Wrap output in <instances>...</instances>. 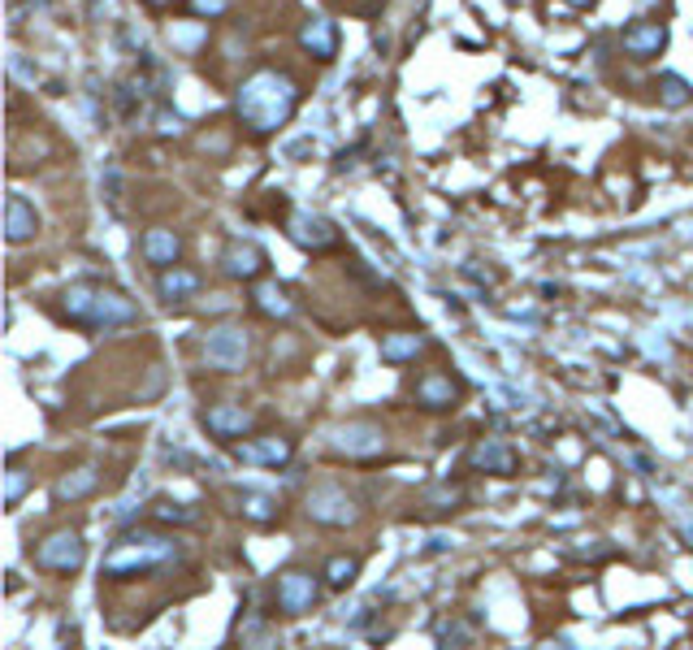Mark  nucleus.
Segmentation results:
<instances>
[{
    "label": "nucleus",
    "instance_id": "f257e3e1",
    "mask_svg": "<svg viewBox=\"0 0 693 650\" xmlns=\"http://www.w3.org/2000/svg\"><path fill=\"white\" fill-rule=\"evenodd\" d=\"M234 109H239V122L252 135H273V130H282L295 117L299 87L282 70H256L252 78H243L239 96H234Z\"/></svg>",
    "mask_w": 693,
    "mask_h": 650
},
{
    "label": "nucleus",
    "instance_id": "f03ea898",
    "mask_svg": "<svg viewBox=\"0 0 693 650\" xmlns=\"http://www.w3.org/2000/svg\"><path fill=\"white\" fill-rule=\"evenodd\" d=\"M61 312L83 330H113V325L135 321V299L104 282H74L61 291Z\"/></svg>",
    "mask_w": 693,
    "mask_h": 650
},
{
    "label": "nucleus",
    "instance_id": "7ed1b4c3",
    "mask_svg": "<svg viewBox=\"0 0 693 650\" xmlns=\"http://www.w3.org/2000/svg\"><path fill=\"white\" fill-rule=\"evenodd\" d=\"M169 559H178V538H169V533H126L104 555V577H113V581L148 577V572L165 568Z\"/></svg>",
    "mask_w": 693,
    "mask_h": 650
},
{
    "label": "nucleus",
    "instance_id": "20e7f679",
    "mask_svg": "<svg viewBox=\"0 0 693 650\" xmlns=\"http://www.w3.org/2000/svg\"><path fill=\"white\" fill-rule=\"evenodd\" d=\"M35 564L44 568V572H78L87 564V542H83V533L78 529H57V533H48L44 542L35 546Z\"/></svg>",
    "mask_w": 693,
    "mask_h": 650
},
{
    "label": "nucleus",
    "instance_id": "39448f33",
    "mask_svg": "<svg viewBox=\"0 0 693 650\" xmlns=\"http://www.w3.org/2000/svg\"><path fill=\"white\" fill-rule=\"evenodd\" d=\"M308 516L317 520V525H325V529H347V525H356V520H360V507H356V499H351L347 490L317 486L308 494Z\"/></svg>",
    "mask_w": 693,
    "mask_h": 650
},
{
    "label": "nucleus",
    "instance_id": "423d86ee",
    "mask_svg": "<svg viewBox=\"0 0 693 650\" xmlns=\"http://www.w3.org/2000/svg\"><path fill=\"white\" fill-rule=\"evenodd\" d=\"M204 360L221 373H239L247 360V334L239 325H217V330L204 334Z\"/></svg>",
    "mask_w": 693,
    "mask_h": 650
},
{
    "label": "nucleus",
    "instance_id": "0eeeda50",
    "mask_svg": "<svg viewBox=\"0 0 693 650\" xmlns=\"http://www.w3.org/2000/svg\"><path fill=\"white\" fill-rule=\"evenodd\" d=\"M334 451H343L347 460H377L386 451V429L377 421H347L334 434Z\"/></svg>",
    "mask_w": 693,
    "mask_h": 650
},
{
    "label": "nucleus",
    "instance_id": "6e6552de",
    "mask_svg": "<svg viewBox=\"0 0 693 650\" xmlns=\"http://www.w3.org/2000/svg\"><path fill=\"white\" fill-rule=\"evenodd\" d=\"M273 594H278V611H286V616H304V611H312V603L321 598V581L304 568H286Z\"/></svg>",
    "mask_w": 693,
    "mask_h": 650
},
{
    "label": "nucleus",
    "instance_id": "1a4fd4ad",
    "mask_svg": "<svg viewBox=\"0 0 693 650\" xmlns=\"http://www.w3.org/2000/svg\"><path fill=\"white\" fill-rule=\"evenodd\" d=\"M200 425L221 442H243L252 434V412L243 403H213V408L200 412Z\"/></svg>",
    "mask_w": 693,
    "mask_h": 650
},
{
    "label": "nucleus",
    "instance_id": "9d476101",
    "mask_svg": "<svg viewBox=\"0 0 693 650\" xmlns=\"http://www.w3.org/2000/svg\"><path fill=\"white\" fill-rule=\"evenodd\" d=\"M234 451H239L243 464H260V468H282L295 455L291 438H278V434H260V438L247 434L243 442H234Z\"/></svg>",
    "mask_w": 693,
    "mask_h": 650
},
{
    "label": "nucleus",
    "instance_id": "9b49d317",
    "mask_svg": "<svg viewBox=\"0 0 693 650\" xmlns=\"http://www.w3.org/2000/svg\"><path fill=\"white\" fill-rule=\"evenodd\" d=\"M468 464L477 468V473H490V477H512L520 468V455L512 451V442L503 438H481L473 451H468Z\"/></svg>",
    "mask_w": 693,
    "mask_h": 650
},
{
    "label": "nucleus",
    "instance_id": "f8f14e48",
    "mask_svg": "<svg viewBox=\"0 0 693 650\" xmlns=\"http://www.w3.org/2000/svg\"><path fill=\"white\" fill-rule=\"evenodd\" d=\"M221 273L234 278V282H256L260 273H265V252H260L256 243L234 239L226 252H221Z\"/></svg>",
    "mask_w": 693,
    "mask_h": 650
},
{
    "label": "nucleus",
    "instance_id": "ddd939ff",
    "mask_svg": "<svg viewBox=\"0 0 693 650\" xmlns=\"http://www.w3.org/2000/svg\"><path fill=\"white\" fill-rule=\"evenodd\" d=\"M286 230H291V239L304 247V252H325V247L338 243V230L317 213H295L291 221H286Z\"/></svg>",
    "mask_w": 693,
    "mask_h": 650
},
{
    "label": "nucleus",
    "instance_id": "4468645a",
    "mask_svg": "<svg viewBox=\"0 0 693 650\" xmlns=\"http://www.w3.org/2000/svg\"><path fill=\"white\" fill-rule=\"evenodd\" d=\"M39 234V213L26 195H9L5 200V239L18 247V243H31Z\"/></svg>",
    "mask_w": 693,
    "mask_h": 650
},
{
    "label": "nucleus",
    "instance_id": "2eb2a0df",
    "mask_svg": "<svg viewBox=\"0 0 693 650\" xmlns=\"http://www.w3.org/2000/svg\"><path fill=\"white\" fill-rule=\"evenodd\" d=\"M299 48L312 52L317 61H334L338 57V26L330 18H308L299 26Z\"/></svg>",
    "mask_w": 693,
    "mask_h": 650
},
{
    "label": "nucleus",
    "instance_id": "dca6fc26",
    "mask_svg": "<svg viewBox=\"0 0 693 650\" xmlns=\"http://www.w3.org/2000/svg\"><path fill=\"white\" fill-rule=\"evenodd\" d=\"M620 44H624L629 57H659V52L668 48V26L663 22H637L620 35Z\"/></svg>",
    "mask_w": 693,
    "mask_h": 650
},
{
    "label": "nucleus",
    "instance_id": "f3484780",
    "mask_svg": "<svg viewBox=\"0 0 693 650\" xmlns=\"http://www.w3.org/2000/svg\"><path fill=\"white\" fill-rule=\"evenodd\" d=\"M455 399H460V386H455L447 373H425L421 382H416V403L429 412H447V408H455Z\"/></svg>",
    "mask_w": 693,
    "mask_h": 650
},
{
    "label": "nucleus",
    "instance_id": "a211bd4d",
    "mask_svg": "<svg viewBox=\"0 0 693 650\" xmlns=\"http://www.w3.org/2000/svg\"><path fill=\"white\" fill-rule=\"evenodd\" d=\"M200 273L195 269H182V265H169L161 269V278H156V295L165 299V304H187V299L200 291Z\"/></svg>",
    "mask_w": 693,
    "mask_h": 650
},
{
    "label": "nucleus",
    "instance_id": "6ab92c4d",
    "mask_svg": "<svg viewBox=\"0 0 693 650\" xmlns=\"http://www.w3.org/2000/svg\"><path fill=\"white\" fill-rule=\"evenodd\" d=\"M252 308L269 321H291L295 317V299L286 295V286H278V282H256L252 286Z\"/></svg>",
    "mask_w": 693,
    "mask_h": 650
},
{
    "label": "nucleus",
    "instance_id": "aec40b11",
    "mask_svg": "<svg viewBox=\"0 0 693 650\" xmlns=\"http://www.w3.org/2000/svg\"><path fill=\"white\" fill-rule=\"evenodd\" d=\"M139 247H143V256H148V265H161V269L178 265V256H182V239L174 230H148L139 239Z\"/></svg>",
    "mask_w": 693,
    "mask_h": 650
},
{
    "label": "nucleus",
    "instance_id": "412c9836",
    "mask_svg": "<svg viewBox=\"0 0 693 650\" xmlns=\"http://www.w3.org/2000/svg\"><path fill=\"white\" fill-rule=\"evenodd\" d=\"M100 486V473L96 468H74V473H65L61 481H57V503H78V499H87L91 490Z\"/></svg>",
    "mask_w": 693,
    "mask_h": 650
},
{
    "label": "nucleus",
    "instance_id": "4be33fe9",
    "mask_svg": "<svg viewBox=\"0 0 693 650\" xmlns=\"http://www.w3.org/2000/svg\"><path fill=\"white\" fill-rule=\"evenodd\" d=\"M425 351V338L421 334H386L382 338V360L390 364H408Z\"/></svg>",
    "mask_w": 693,
    "mask_h": 650
},
{
    "label": "nucleus",
    "instance_id": "5701e85b",
    "mask_svg": "<svg viewBox=\"0 0 693 650\" xmlns=\"http://www.w3.org/2000/svg\"><path fill=\"white\" fill-rule=\"evenodd\" d=\"M239 512L252 520V525H269V520H278V499H273V494H260V490H243Z\"/></svg>",
    "mask_w": 693,
    "mask_h": 650
},
{
    "label": "nucleus",
    "instance_id": "b1692460",
    "mask_svg": "<svg viewBox=\"0 0 693 650\" xmlns=\"http://www.w3.org/2000/svg\"><path fill=\"white\" fill-rule=\"evenodd\" d=\"M321 577H325V585H330V590H347V585L360 577V559H356V555H334L330 564H325Z\"/></svg>",
    "mask_w": 693,
    "mask_h": 650
},
{
    "label": "nucleus",
    "instance_id": "393cba45",
    "mask_svg": "<svg viewBox=\"0 0 693 650\" xmlns=\"http://www.w3.org/2000/svg\"><path fill=\"white\" fill-rule=\"evenodd\" d=\"M659 100L668 104V109H685V104L693 100V87L685 83L681 74H663L659 78Z\"/></svg>",
    "mask_w": 693,
    "mask_h": 650
},
{
    "label": "nucleus",
    "instance_id": "a878e982",
    "mask_svg": "<svg viewBox=\"0 0 693 650\" xmlns=\"http://www.w3.org/2000/svg\"><path fill=\"white\" fill-rule=\"evenodd\" d=\"M152 520H161V525H195L200 520V512L187 503H156L152 507Z\"/></svg>",
    "mask_w": 693,
    "mask_h": 650
},
{
    "label": "nucleus",
    "instance_id": "bb28decb",
    "mask_svg": "<svg viewBox=\"0 0 693 650\" xmlns=\"http://www.w3.org/2000/svg\"><path fill=\"white\" fill-rule=\"evenodd\" d=\"M26 490H31V473L18 468V464H9V473H5V507H18Z\"/></svg>",
    "mask_w": 693,
    "mask_h": 650
},
{
    "label": "nucleus",
    "instance_id": "cd10ccee",
    "mask_svg": "<svg viewBox=\"0 0 693 650\" xmlns=\"http://www.w3.org/2000/svg\"><path fill=\"white\" fill-rule=\"evenodd\" d=\"M230 9V0H191V13L195 18H221Z\"/></svg>",
    "mask_w": 693,
    "mask_h": 650
},
{
    "label": "nucleus",
    "instance_id": "c85d7f7f",
    "mask_svg": "<svg viewBox=\"0 0 693 650\" xmlns=\"http://www.w3.org/2000/svg\"><path fill=\"white\" fill-rule=\"evenodd\" d=\"M182 126H187V122H182L178 113H169V109L156 113V130H161V135H182Z\"/></svg>",
    "mask_w": 693,
    "mask_h": 650
},
{
    "label": "nucleus",
    "instance_id": "c756f323",
    "mask_svg": "<svg viewBox=\"0 0 693 650\" xmlns=\"http://www.w3.org/2000/svg\"><path fill=\"white\" fill-rule=\"evenodd\" d=\"M564 5H572V9H590L594 0H564Z\"/></svg>",
    "mask_w": 693,
    "mask_h": 650
},
{
    "label": "nucleus",
    "instance_id": "7c9ffc66",
    "mask_svg": "<svg viewBox=\"0 0 693 650\" xmlns=\"http://www.w3.org/2000/svg\"><path fill=\"white\" fill-rule=\"evenodd\" d=\"M143 5H152V9H161V5H165V0H143Z\"/></svg>",
    "mask_w": 693,
    "mask_h": 650
},
{
    "label": "nucleus",
    "instance_id": "2f4dec72",
    "mask_svg": "<svg viewBox=\"0 0 693 650\" xmlns=\"http://www.w3.org/2000/svg\"><path fill=\"white\" fill-rule=\"evenodd\" d=\"M9 5H22V0H9ZM31 5H44V0H31Z\"/></svg>",
    "mask_w": 693,
    "mask_h": 650
},
{
    "label": "nucleus",
    "instance_id": "473e14b6",
    "mask_svg": "<svg viewBox=\"0 0 693 650\" xmlns=\"http://www.w3.org/2000/svg\"><path fill=\"white\" fill-rule=\"evenodd\" d=\"M507 5H520V0H507Z\"/></svg>",
    "mask_w": 693,
    "mask_h": 650
}]
</instances>
